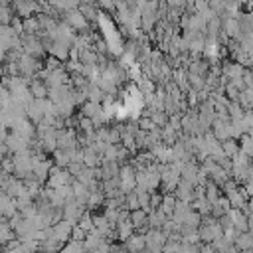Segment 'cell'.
<instances>
[{"instance_id": "obj_15", "label": "cell", "mask_w": 253, "mask_h": 253, "mask_svg": "<svg viewBox=\"0 0 253 253\" xmlns=\"http://www.w3.org/2000/svg\"><path fill=\"white\" fill-rule=\"evenodd\" d=\"M176 196L174 194H162V204H160V210L170 217L174 213V208H176Z\"/></svg>"}, {"instance_id": "obj_24", "label": "cell", "mask_w": 253, "mask_h": 253, "mask_svg": "<svg viewBox=\"0 0 253 253\" xmlns=\"http://www.w3.org/2000/svg\"><path fill=\"white\" fill-rule=\"evenodd\" d=\"M160 204H162V196L156 194V192H150V208H152V210H158Z\"/></svg>"}, {"instance_id": "obj_17", "label": "cell", "mask_w": 253, "mask_h": 253, "mask_svg": "<svg viewBox=\"0 0 253 253\" xmlns=\"http://www.w3.org/2000/svg\"><path fill=\"white\" fill-rule=\"evenodd\" d=\"M239 152L245 154L247 158L253 156V138L249 134H243L241 136V142H239Z\"/></svg>"}, {"instance_id": "obj_27", "label": "cell", "mask_w": 253, "mask_h": 253, "mask_svg": "<svg viewBox=\"0 0 253 253\" xmlns=\"http://www.w3.org/2000/svg\"><path fill=\"white\" fill-rule=\"evenodd\" d=\"M152 253H162V251H152Z\"/></svg>"}, {"instance_id": "obj_6", "label": "cell", "mask_w": 253, "mask_h": 253, "mask_svg": "<svg viewBox=\"0 0 253 253\" xmlns=\"http://www.w3.org/2000/svg\"><path fill=\"white\" fill-rule=\"evenodd\" d=\"M221 30L227 38H241V22L239 18H223Z\"/></svg>"}, {"instance_id": "obj_22", "label": "cell", "mask_w": 253, "mask_h": 253, "mask_svg": "<svg viewBox=\"0 0 253 253\" xmlns=\"http://www.w3.org/2000/svg\"><path fill=\"white\" fill-rule=\"evenodd\" d=\"M85 239H87V231H83L79 225H73V231H71V241L83 243Z\"/></svg>"}, {"instance_id": "obj_23", "label": "cell", "mask_w": 253, "mask_h": 253, "mask_svg": "<svg viewBox=\"0 0 253 253\" xmlns=\"http://www.w3.org/2000/svg\"><path fill=\"white\" fill-rule=\"evenodd\" d=\"M63 65H61V61L59 59H55V57H47L45 61H43V69H47V71H55V69H61Z\"/></svg>"}, {"instance_id": "obj_19", "label": "cell", "mask_w": 253, "mask_h": 253, "mask_svg": "<svg viewBox=\"0 0 253 253\" xmlns=\"http://www.w3.org/2000/svg\"><path fill=\"white\" fill-rule=\"evenodd\" d=\"M79 12L85 16L87 22H93V20L99 18L97 16V10H95V4H79Z\"/></svg>"}, {"instance_id": "obj_13", "label": "cell", "mask_w": 253, "mask_h": 253, "mask_svg": "<svg viewBox=\"0 0 253 253\" xmlns=\"http://www.w3.org/2000/svg\"><path fill=\"white\" fill-rule=\"evenodd\" d=\"M221 150H223V156L225 158H235L239 154V144L235 138H227L221 142Z\"/></svg>"}, {"instance_id": "obj_25", "label": "cell", "mask_w": 253, "mask_h": 253, "mask_svg": "<svg viewBox=\"0 0 253 253\" xmlns=\"http://www.w3.org/2000/svg\"><path fill=\"white\" fill-rule=\"evenodd\" d=\"M8 180H10V174H6V172H2V170H0V190L8 184Z\"/></svg>"}, {"instance_id": "obj_20", "label": "cell", "mask_w": 253, "mask_h": 253, "mask_svg": "<svg viewBox=\"0 0 253 253\" xmlns=\"http://www.w3.org/2000/svg\"><path fill=\"white\" fill-rule=\"evenodd\" d=\"M103 202H105V192H103V190L91 192L89 202H87V208H89V210H95V208H97V206H101Z\"/></svg>"}, {"instance_id": "obj_3", "label": "cell", "mask_w": 253, "mask_h": 253, "mask_svg": "<svg viewBox=\"0 0 253 253\" xmlns=\"http://www.w3.org/2000/svg\"><path fill=\"white\" fill-rule=\"evenodd\" d=\"M12 10H14V14L18 16V18H30V16H34L38 10H40V4H36V2H14L12 4Z\"/></svg>"}, {"instance_id": "obj_18", "label": "cell", "mask_w": 253, "mask_h": 253, "mask_svg": "<svg viewBox=\"0 0 253 253\" xmlns=\"http://www.w3.org/2000/svg\"><path fill=\"white\" fill-rule=\"evenodd\" d=\"M83 231H87V233H91L93 229H95V223H93V215H91V211H85L81 217H79V223H77Z\"/></svg>"}, {"instance_id": "obj_5", "label": "cell", "mask_w": 253, "mask_h": 253, "mask_svg": "<svg viewBox=\"0 0 253 253\" xmlns=\"http://www.w3.org/2000/svg\"><path fill=\"white\" fill-rule=\"evenodd\" d=\"M69 51H71V43L67 42H53L51 47L47 49V53L59 61H67L69 59Z\"/></svg>"}, {"instance_id": "obj_16", "label": "cell", "mask_w": 253, "mask_h": 253, "mask_svg": "<svg viewBox=\"0 0 253 253\" xmlns=\"http://www.w3.org/2000/svg\"><path fill=\"white\" fill-rule=\"evenodd\" d=\"M42 28H40V22H38V16H30V18H24V34H40Z\"/></svg>"}, {"instance_id": "obj_2", "label": "cell", "mask_w": 253, "mask_h": 253, "mask_svg": "<svg viewBox=\"0 0 253 253\" xmlns=\"http://www.w3.org/2000/svg\"><path fill=\"white\" fill-rule=\"evenodd\" d=\"M63 16H65V22H67L75 32H79V34H85V32H87L89 22H87L85 16L79 12V8H77V10H71V12H65Z\"/></svg>"}, {"instance_id": "obj_26", "label": "cell", "mask_w": 253, "mask_h": 253, "mask_svg": "<svg viewBox=\"0 0 253 253\" xmlns=\"http://www.w3.org/2000/svg\"><path fill=\"white\" fill-rule=\"evenodd\" d=\"M4 251H6V247H4L2 243H0V253H4Z\"/></svg>"}, {"instance_id": "obj_1", "label": "cell", "mask_w": 253, "mask_h": 253, "mask_svg": "<svg viewBox=\"0 0 253 253\" xmlns=\"http://www.w3.org/2000/svg\"><path fill=\"white\" fill-rule=\"evenodd\" d=\"M144 239H146V249H150V253L152 251H162V247L168 241V237L162 229H148L144 233Z\"/></svg>"}, {"instance_id": "obj_12", "label": "cell", "mask_w": 253, "mask_h": 253, "mask_svg": "<svg viewBox=\"0 0 253 253\" xmlns=\"http://www.w3.org/2000/svg\"><path fill=\"white\" fill-rule=\"evenodd\" d=\"M253 247V235L249 233V231H245V233H239L237 237H235V249H239V251H249Z\"/></svg>"}, {"instance_id": "obj_7", "label": "cell", "mask_w": 253, "mask_h": 253, "mask_svg": "<svg viewBox=\"0 0 253 253\" xmlns=\"http://www.w3.org/2000/svg\"><path fill=\"white\" fill-rule=\"evenodd\" d=\"M125 249L128 253H140L146 249V239H144V233H134L132 237H128L125 241Z\"/></svg>"}, {"instance_id": "obj_4", "label": "cell", "mask_w": 253, "mask_h": 253, "mask_svg": "<svg viewBox=\"0 0 253 253\" xmlns=\"http://www.w3.org/2000/svg\"><path fill=\"white\" fill-rule=\"evenodd\" d=\"M227 215H229L231 225H233V229H235L237 233H245V231H249L247 215H245L241 210H229V211H227Z\"/></svg>"}, {"instance_id": "obj_10", "label": "cell", "mask_w": 253, "mask_h": 253, "mask_svg": "<svg viewBox=\"0 0 253 253\" xmlns=\"http://www.w3.org/2000/svg\"><path fill=\"white\" fill-rule=\"evenodd\" d=\"M115 231H117V239H121L123 243L128 239V237H132L134 235V225L130 223V219L128 221H119L117 223V227H115Z\"/></svg>"}, {"instance_id": "obj_9", "label": "cell", "mask_w": 253, "mask_h": 253, "mask_svg": "<svg viewBox=\"0 0 253 253\" xmlns=\"http://www.w3.org/2000/svg\"><path fill=\"white\" fill-rule=\"evenodd\" d=\"M16 239V231L12 229V225H10V221L6 219V217H2L0 219V243L6 247L10 241H14Z\"/></svg>"}, {"instance_id": "obj_8", "label": "cell", "mask_w": 253, "mask_h": 253, "mask_svg": "<svg viewBox=\"0 0 253 253\" xmlns=\"http://www.w3.org/2000/svg\"><path fill=\"white\" fill-rule=\"evenodd\" d=\"M30 93H32V97L34 99H47V95H49V87H47V83L45 81H42V79H32L30 81Z\"/></svg>"}, {"instance_id": "obj_11", "label": "cell", "mask_w": 253, "mask_h": 253, "mask_svg": "<svg viewBox=\"0 0 253 253\" xmlns=\"http://www.w3.org/2000/svg\"><path fill=\"white\" fill-rule=\"evenodd\" d=\"M101 113H103V105H99V103H91V101H87L85 105H81V117H87V119L95 121Z\"/></svg>"}, {"instance_id": "obj_21", "label": "cell", "mask_w": 253, "mask_h": 253, "mask_svg": "<svg viewBox=\"0 0 253 253\" xmlns=\"http://www.w3.org/2000/svg\"><path fill=\"white\" fill-rule=\"evenodd\" d=\"M0 170L2 172H6V174H14L16 172V164H14V154L12 156H8V158H4L2 162H0Z\"/></svg>"}, {"instance_id": "obj_14", "label": "cell", "mask_w": 253, "mask_h": 253, "mask_svg": "<svg viewBox=\"0 0 253 253\" xmlns=\"http://www.w3.org/2000/svg\"><path fill=\"white\" fill-rule=\"evenodd\" d=\"M130 223L134 225V229H142L144 225H148V213L142 210L130 211Z\"/></svg>"}]
</instances>
